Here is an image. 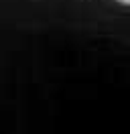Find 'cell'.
<instances>
[{
  "mask_svg": "<svg viewBox=\"0 0 130 134\" xmlns=\"http://www.w3.org/2000/svg\"><path fill=\"white\" fill-rule=\"evenodd\" d=\"M122 4H130V0H120Z\"/></svg>",
  "mask_w": 130,
  "mask_h": 134,
  "instance_id": "1",
  "label": "cell"
}]
</instances>
